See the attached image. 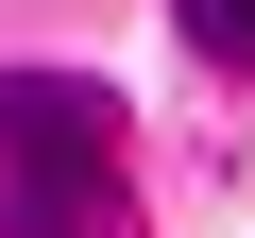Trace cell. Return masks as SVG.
Returning <instances> with one entry per match:
<instances>
[{
  "label": "cell",
  "mask_w": 255,
  "mask_h": 238,
  "mask_svg": "<svg viewBox=\"0 0 255 238\" xmlns=\"http://www.w3.org/2000/svg\"><path fill=\"white\" fill-rule=\"evenodd\" d=\"M0 153H17V187H102L119 102H102L85 68H0Z\"/></svg>",
  "instance_id": "cell-1"
},
{
  "label": "cell",
  "mask_w": 255,
  "mask_h": 238,
  "mask_svg": "<svg viewBox=\"0 0 255 238\" xmlns=\"http://www.w3.org/2000/svg\"><path fill=\"white\" fill-rule=\"evenodd\" d=\"M170 17H187V51H204V68H255V0H170Z\"/></svg>",
  "instance_id": "cell-2"
}]
</instances>
